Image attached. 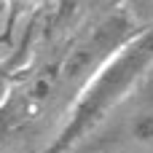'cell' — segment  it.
Here are the masks:
<instances>
[{
	"label": "cell",
	"mask_w": 153,
	"mask_h": 153,
	"mask_svg": "<svg viewBox=\"0 0 153 153\" xmlns=\"http://www.w3.org/2000/svg\"><path fill=\"white\" fill-rule=\"evenodd\" d=\"M110 3L118 11H124L134 22V27L145 30L153 24V0H110Z\"/></svg>",
	"instance_id": "obj_3"
},
{
	"label": "cell",
	"mask_w": 153,
	"mask_h": 153,
	"mask_svg": "<svg viewBox=\"0 0 153 153\" xmlns=\"http://www.w3.org/2000/svg\"><path fill=\"white\" fill-rule=\"evenodd\" d=\"M8 86H11V73L0 65V100L5 97V91H8Z\"/></svg>",
	"instance_id": "obj_5"
},
{
	"label": "cell",
	"mask_w": 153,
	"mask_h": 153,
	"mask_svg": "<svg viewBox=\"0 0 153 153\" xmlns=\"http://www.w3.org/2000/svg\"><path fill=\"white\" fill-rule=\"evenodd\" d=\"M153 67V24L129 38L78 91L46 153H65L97 126Z\"/></svg>",
	"instance_id": "obj_1"
},
{
	"label": "cell",
	"mask_w": 153,
	"mask_h": 153,
	"mask_svg": "<svg viewBox=\"0 0 153 153\" xmlns=\"http://www.w3.org/2000/svg\"><path fill=\"white\" fill-rule=\"evenodd\" d=\"M8 3V11H11V24H16L19 16L30 13V11H38V5L43 0H5Z\"/></svg>",
	"instance_id": "obj_4"
},
{
	"label": "cell",
	"mask_w": 153,
	"mask_h": 153,
	"mask_svg": "<svg viewBox=\"0 0 153 153\" xmlns=\"http://www.w3.org/2000/svg\"><path fill=\"white\" fill-rule=\"evenodd\" d=\"M65 153H153L151 73Z\"/></svg>",
	"instance_id": "obj_2"
},
{
	"label": "cell",
	"mask_w": 153,
	"mask_h": 153,
	"mask_svg": "<svg viewBox=\"0 0 153 153\" xmlns=\"http://www.w3.org/2000/svg\"><path fill=\"white\" fill-rule=\"evenodd\" d=\"M151 75H153V67H151Z\"/></svg>",
	"instance_id": "obj_6"
}]
</instances>
